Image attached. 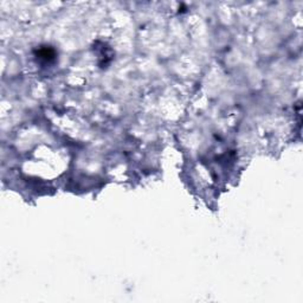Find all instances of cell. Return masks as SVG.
<instances>
[{
    "label": "cell",
    "instance_id": "1",
    "mask_svg": "<svg viewBox=\"0 0 303 303\" xmlns=\"http://www.w3.org/2000/svg\"><path fill=\"white\" fill-rule=\"evenodd\" d=\"M35 57L37 61L44 64H50V63L55 62L56 59V51L51 46H40L35 51Z\"/></svg>",
    "mask_w": 303,
    "mask_h": 303
}]
</instances>
